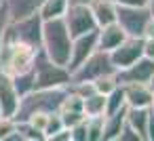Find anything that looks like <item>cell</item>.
Here are the masks:
<instances>
[{
  "label": "cell",
  "instance_id": "cell-1",
  "mask_svg": "<svg viewBox=\"0 0 154 141\" xmlns=\"http://www.w3.org/2000/svg\"><path fill=\"white\" fill-rule=\"evenodd\" d=\"M40 51L55 63L66 65L70 61V53H72V34L63 21V17L57 19H47L42 21V30H40Z\"/></svg>",
  "mask_w": 154,
  "mask_h": 141
},
{
  "label": "cell",
  "instance_id": "cell-2",
  "mask_svg": "<svg viewBox=\"0 0 154 141\" xmlns=\"http://www.w3.org/2000/svg\"><path fill=\"white\" fill-rule=\"evenodd\" d=\"M68 88H70V84L68 86H55V88H34L28 95L19 97V107H17V114H15V122L28 120L34 114L59 112Z\"/></svg>",
  "mask_w": 154,
  "mask_h": 141
},
{
  "label": "cell",
  "instance_id": "cell-3",
  "mask_svg": "<svg viewBox=\"0 0 154 141\" xmlns=\"http://www.w3.org/2000/svg\"><path fill=\"white\" fill-rule=\"evenodd\" d=\"M38 51L40 49L34 46V44L13 40V38H5L2 46H0V72L15 76V74L32 70Z\"/></svg>",
  "mask_w": 154,
  "mask_h": 141
},
{
  "label": "cell",
  "instance_id": "cell-4",
  "mask_svg": "<svg viewBox=\"0 0 154 141\" xmlns=\"http://www.w3.org/2000/svg\"><path fill=\"white\" fill-rule=\"evenodd\" d=\"M72 84V74L66 65L51 61L42 51L36 53L34 59V88H55Z\"/></svg>",
  "mask_w": 154,
  "mask_h": 141
},
{
  "label": "cell",
  "instance_id": "cell-5",
  "mask_svg": "<svg viewBox=\"0 0 154 141\" xmlns=\"http://www.w3.org/2000/svg\"><path fill=\"white\" fill-rule=\"evenodd\" d=\"M114 72H116V68L110 59V53L97 49L72 72V82H93L99 76L114 74Z\"/></svg>",
  "mask_w": 154,
  "mask_h": 141
},
{
  "label": "cell",
  "instance_id": "cell-6",
  "mask_svg": "<svg viewBox=\"0 0 154 141\" xmlns=\"http://www.w3.org/2000/svg\"><path fill=\"white\" fill-rule=\"evenodd\" d=\"M150 17H152V13L148 9V4L146 7L116 4V23L131 38H143V30H146V23H148Z\"/></svg>",
  "mask_w": 154,
  "mask_h": 141
},
{
  "label": "cell",
  "instance_id": "cell-7",
  "mask_svg": "<svg viewBox=\"0 0 154 141\" xmlns=\"http://www.w3.org/2000/svg\"><path fill=\"white\" fill-rule=\"evenodd\" d=\"M40 30H42V19L36 13V15H30V17H23V19L9 21L5 38L21 40V42H28V44H34V46L40 49Z\"/></svg>",
  "mask_w": 154,
  "mask_h": 141
},
{
  "label": "cell",
  "instance_id": "cell-8",
  "mask_svg": "<svg viewBox=\"0 0 154 141\" xmlns=\"http://www.w3.org/2000/svg\"><path fill=\"white\" fill-rule=\"evenodd\" d=\"M63 21H66V26L70 30L72 38L97 30V21H95V17L91 13L89 4H72L70 2V7H68V11L63 15Z\"/></svg>",
  "mask_w": 154,
  "mask_h": 141
},
{
  "label": "cell",
  "instance_id": "cell-9",
  "mask_svg": "<svg viewBox=\"0 0 154 141\" xmlns=\"http://www.w3.org/2000/svg\"><path fill=\"white\" fill-rule=\"evenodd\" d=\"M139 57H143V38H131V36H127L116 49L110 51V59H112V63H114L116 70H122V68L131 65Z\"/></svg>",
  "mask_w": 154,
  "mask_h": 141
},
{
  "label": "cell",
  "instance_id": "cell-10",
  "mask_svg": "<svg viewBox=\"0 0 154 141\" xmlns=\"http://www.w3.org/2000/svg\"><path fill=\"white\" fill-rule=\"evenodd\" d=\"M152 74H154V59L139 57L131 65L116 70V80H118V84H131V82H146L148 84Z\"/></svg>",
  "mask_w": 154,
  "mask_h": 141
},
{
  "label": "cell",
  "instance_id": "cell-11",
  "mask_svg": "<svg viewBox=\"0 0 154 141\" xmlns=\"http://www.w3.org/2000/svg\"><path fill=\"white\" fill-rule=\"evenodd\" d=\"M93 51H97V30L72 38V53H70V61H68L70 74H72Z\"/></svg>",
  "mask_w": 154,
  "mask_h": 141
},
{
  "label": "cell",
  "instance_id": "cell-12",
  "mask_svg": "<svg viewBox=\"0 0 154 141\" xmlns=\"http://www.w3.org/2000/svg\"><path fill=\"white\" fill-rule=\"evenodd\" d=\"M19 107V95L15 91L13 78L5 72H0V116L15 118Z\"/></svg>",
  "mask_w": 154,
  "mask_h": 141
},
{
  "label": "cell",
  "instance_id": "cell-13",
  "mask_svg": "<svg viewBox=\"0 0 154 141\" xmlns=\"http://www.w3.org/2000/svg\"><path fill=\"white\" fill-rule=\"evenodd\" d=\"M125 91V101L129 107H150L154 97L150 91V84L146 82H131V84H120Z\"/></svg>",
  "mask_w": 154,
  "mask_h": 141
},
{
  "label": "cell",
  "instance_id": "cell-14",
  "mask_svg": "<svg viewBox=\"0 0 154 141\" xmlns=\"http://www.w3.org/2000/svg\"><path fill=\"white\" fill-rule=\"evenodd\" d=\"M127 38V34L122 32V28L114 21V23H108L103 28H97V49L99 51H112L116 49L122 40Z\"/></svg>",
  "mask_w": 154,
  "mask_h": 141
},
{
  "label": "cell",
  "instance_id": "cell-15",
  "mask_svg": "<svg viewBox=\"0 0 154 141\" xmlns=\"http://www.w3.org/2000/svg\"><path fill=\"white\" fill-rule=\"evenodd\" d=\"M45 0H5L7 11H9V19H23L30 15H36L40 11V4Z\"/></svg>",
  "mask_w": 154,
  "mask_h": 141
},
{
  "label": "cell",
  "instance_id": "cell-16",
  "mask_svg": "<svg viewBox=\"0 0 154 141\" xmlns=\"http://www.w3.org/2000/svg\"><path fill=\"white\" fill-rule=\"evenodd\" d=\"M89 7L97 21V28H103V26L116 21V2L114 0H91Z\"/></svg>",
  "mask_w": 154,
  "mask_h": 141
},
{
  "label": "cell",
  "instance_id": "cell-17",
  "mask_svg": "<svg viewBox=\"0 0 154 141\" xmlns=\"http://www.w3.org/2000/svg\"><path fill=\"white\" fill-rule=\"evenodd\" d=\"M148 114H150V107H129V105H127V112H125V122L141 137V141H146Z\"/></svg>",
  "mask_w": 154,
  "mask_h": 141
},
{
  "label": "cell",
  "instance_id": "cell-18",
  "mask_svg": "<svg viewBox=\"0 0 154 141\" xmlns=\"http://www.w3.org/2000/svg\"><path fill=\"white\" fill-rule=\"evenodd\" d=\"M125 112H127V107L103 116V141H116L120 128L125 126Z\"/></svg>",
  "mask_w": 154,
  "mask_h": 141
},
{
  "label": "cell",
  "instance_id": "cell-19",
  "mask_svg": "<svg viewBox=\"0 0 154 141\" xmlns=\"http://www.w3.org/2000/svg\"><path fill=\"white\" fill-rule=\"evenodd\" d=\"M70 7V0H45V2L40 4V19L47 21V19H57V17H63L66 11Z\"/></svg>",
  "mask_w": 154,
  "mask_h": 141
},
{
  "label": "cell",
  "instance_id": "cell-20",
  "mask_svg": "<svg viewBox=\"0 0 154 141\" xmlns=\"http://www.w3.org/2000/svg\"><path fill=\"white\" fill-rule=\"evenodd\" d=\"M82 112L85 116H106V95L93 91L82 99Z\"/></svg>",
  "mask_w": 154,
  "mask_h": 141
},
{
  "label": "cell",
  "instance_id": "cell-21",
  "mask_svg": "<svg viewBox=\"0 0 154 141\" xmlns=\"http://www.w3.org/2000/svg\"><path fill=\"white\" fill-rule=\"evenodd\" d=\"M13 78V84H15V91L19 97L28 95L30 91H34V68L28 70V72H21V74H15L11 76Z\"/></svg>",
  "mask_w": 154,
  "mask_h": 141
},
{
  "label": "cell",
  "instance_id": "cell-22",
  "mask_svg": "<svg viewBox=\"0 0 154 141\" xmlns=\"http://www.w3.org/2000/svg\"><path fill=\"white\" fill-rule=\"evenodd\" d=\"M127 107V101H125V91L122 86L118 84L114 91H110L106 95V114H114V112H120Z\"/></svg>",
  "mask_w": 154,
  "mask_h": 141
},
{
  "label": "cell",
  "instance_id": "cell-23",
  "mask_svg": "<svg viewBox=\"0 0 154 141\" xmlns=\"http://www.w3.org/2000/svg\"><path fill=\"white\" fill-rule=\"evenodd\" d=\"M87 141H103V116H87Z\"/></svg>",
  "mask_w": 154,
  "mask_h": 141
},
{
  "label": "cell",
  "instance_id": "cell-24",
  "mask_svg": "<svg viewBox=\"0 0 154 141\" xmlns=\"http://www.w3.org/2000/svg\"><path fill=\"white\" fill-rule=\"evenodd\" d=\"M118 86V80H116V72L114 74H106V76H99L97 80H93V88L101 95H108L110 91H114Z\"/></svg>",
  "mask_w": 154,
  "mask_h": 141
},
{
  "label": "cell",
  "instance_id": "cell-25",
  "mask_svg": "<svg viewBox=\"0 0 154 141\" xmlns=\"http://www.w3.org/2000/svg\"><path fill=\"white\" fill-rule=\"evenodd\" d=\"M63 128V122H61V116H59V112H53V114H49V118H47V124H45V128H42V133H45V139H49L53 133H57V130H61Z\"/></svg>",
  "mask_w": 154,
  "mask_h": 141
},
{
  "label": "cell",
  "instance_id": "cell-26",
  "mask_svg": "<svg viewBox=\"0 0 154 141\" xmlns=\"http://www.w3.org/2000/svg\"><path fill=\"white\" fill-rule=\"evenodd\" d=\"M59 116H61V122H63V126H74V124H78L80 120H85L87 116H85V112H72V110H59Z\"/></svg>",
  "mask_w": 154,
  "mask_h": 141
},
{
  "label": "cell",
  "instance_id": "cell-27",
  "mask_svg": "<svg viewBox=\"0 0 154 141\" xmlns=\"http://www.w3.org/2000/svg\"><path fill=\"white\" fill-rule=\"evenodd\" d=\"M70 135H72V141H87V118L70 126Z\"/></svg>",
  "mask_w": 154,
  "mask_h": 141
},
{
  "label": "cell",
  "instance_id": "cell-28",
  "mask_svg": "<svg viewBox=\"0 0 154 141\" xmlns=\"http://www.w3.org/2000/svg\"><path fill=\"white\" fill-rule=\"evenodd\" d=\"M116 141H141V137L125 122V126L120 128V133H118V137H116Z\"/></svg>",
  "mask_w": 154,
  "mask_h": 141
},
{
  "label": "cell",
  "instance_id": "cell-29",
  "mask_svg": "<svg viewBox=\"0 0 154 141\" xmlns=\"http://www.w3.org/2000/svg\"><path fill=\"white\" fill-rule=\"evenodd\" d=\"M9 11H7V4L2 2L0 4V46H2V40H5V32H7V26H9Z\"/></svg>",
  "mask_w": 154,
  "mask_h": 141
},
{
  "label": "cell",
  "instance_id": "cell-30",
  "mask_svg": "<svg viewBox=\"0 0 154 141\" xmlns=\"http://www.w3.org/2000/svg\"><path fill=\"white\" fill-rule=\"evenodd\" d=\"M49 141H72V135H70V128H68V126H63L61 130H57V133H53V135L49 137Z\"/></svg>",
  "mask_w": 154,
  "mask_h": 141
},
{
  "label": "cell",
  "instance_id": "cell-31",
  "mask_svg": "<svg viewBox=\"0 0 154 141\" xmlns=\"http://www.w3.org/2000/svg\"><path fill=\"white\" fill-rule=\"evenodd\" d=\"M143 57L154 59V38L152 36H143Z\"/></svg>",
  "mask_w": 154,
  "mask_h": 141
},
{
  "label": "cell",
  "instance_id": "cell-32",
  "mask_svg": "<svg viewBox=\"0 0 154 141\" xmlns=\"http://www.w3.org/2000/svg\"><path fill=\"white\" fill-rule=\"evenodd\" d=\"M146 141H154V112L150 110L148 114V124H146Z\"/></svg>",
  "mask_w": 154,
  "mask_h": 141
},
{
  "label": "cell",
  "instance_id": "cell-33",
  "mask_svg": "<svg viewBox=\"0 0 154 141\" xmlns=\"http://www.w3.org/2000/svg\"><path fill=\"white\" fill-rule=\"evenodd\" d=\"M116 4H122V7H146L150 0H114Z\"/></svg>",
  "mask_w": 154,
  "mask_h": 141
},
{
  "label": "cell",
  "instance_id": "cell-34",
  "mask_svg": "<svg viewBox=\"0 0 154 141\" xmlns=\"http://www.w3.org/2000/svg\"><path fill=\"white\" fill-rule=\"evenodd\" d=\"M143 36H152V38H154V17H150V19H148L146 30H143Z\"/></svg>",
  "mask_w": 154,
  "mask_h": 141
},
{
  "label": "cell",
  "instance_id": "cell-35",
  "mask_svg": "<svg viewBox=\"0 0 154 141\" xmlns=\"http://www.w3.org/2000/svg\"><path fill=\"white\" fill-rule=\"evenodd\" d=\"M70 2H72V4H89L91 0H70Z\"/></svg>",
  "mask_w": 154,
  "mask_h": 141
},
{
  "label": "cell",
  "instance_id": "cell-36",
  "mask_svg": "<svg viewBox=\"0 0 154 141\" xmlns=\"http://www.w3.org/2000/svg\"><path fill=\"white\" fill-rule=\"evenodd\" d=\"M150 91H152V97H154V84H150Z\"/></svg>",
  "mask_w": 154,
  "mask_h": 141
},
{
  "label": "cell",
  "instance_id": "cell-37",
  "mask_svg": "<svg viewBox=\"0 0 154 141\" xmlns=\"http://www.w3.org/2000/svg\"><path fill=\"white\" fill-rule=\"evenodd\" d=\"M150 110H152V112H154V101H152V105H150Z\"/></svg>",
  "mask_w": 154,
  "mask_h": 141
},
{
  "label": "cell",
  "instance_id": "cell-38",
  "mask_svg": "<svg viewBox=\"0 0 154 141\" xmlns=\"http://www.w3.org/2000/svg\"><path fill=\"white\" fill-rule=\"evenodd\" d=\"M2 2H5V0H0V4H2Z\"/></svg>",
  "mask_w": 154,
  "mask_h": 141
}]
</instances>
